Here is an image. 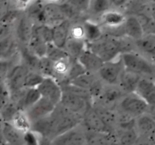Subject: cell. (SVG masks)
<instances>
[{"label": "cell", "mask_w": 155, "mask_h": 145, "mask_svg": "<svg viewBox=\"0 0 155 145\" xmlns=\"http://www.w3.org/2000/svg\"><path fill=\"white\" fill-rule=\"evenodd\" d=\"M87 48L99 56L104 62L118 58L123 53L122 41L120 39L104 36L92 42H87Z\"/></svg>", "instance_id": "obj_1"}, {"label": "cell", "mask_w": 155, "mask_h": 145, "mask_svg": "<svg viewBox=\"0 0 155 145\" xmlns=\"http://www.w3.org/2000/svg\"><path fill=\"white\" fill-rule=\"evenodd\" d=\"M126 69L139 74L142 77L154 79L155 64L136 51H128L121 54Z\"/></svg>", "instance_id": "obj_2"}, {"label": "cell", "mask_w": 155, "mask_h": 145, "mask_svg": "<svg viewBox=\"0 0 155 145\" xmlns=\"http://www.w3.org/2000/svg\"><path fill=\"white\" fill-rule=\"evenodd\" d=\"M53 114L54 116L53 138L80 125L83 119V116L69 111L60 104L56 106Z\"/></svg>", "instance_id": "obj_3"}, {"label": "cell", "mask_w": 155, "mask_h": 145, "mask_svg": "<svg viewBox=\"0 0 155 145\" xmlns=\"http://www.w3.org/2000/svg\"><path fill=\"white\" fill-rule=\"evenodd\" d=\"M148 103L136 92L126 94L118 104L117 110L129 113L135 117L141 116L148 112Z\"/></svg>", "instance_id": "obj_4"}, {"label": "cell", "mask_w": 155, "mask_h": 145, "mask_svg": "<svg viewBox=\"0 0 155 145\" xmlns=\"http://www.w3.org/2000/svg\"><path fill=\"white\" fill-rule=\"evenodd\" d=\"M124 69L125 66L120 56L115 60L104 62L97 74L104 84L117 85Z\"/></svg>", "instance_id": "obj_5"}, {"label": "cell", "mask_w": 155, "mask_h": 145, "mask_svg": "<svg viewBox=\"0 0 155 145\" xmlns=\"http://www.w3.org/2000/svg\"><path fill=\"white\" fill-rule=\"evenodd\" d=\"M29 69L21 62L12 68L4 81L11 92V98L24 89L25 78Z\"/></svg>", "instance_id": "obj_6"}, {"label": "cell", "mask_w": 155, "mask_h": 145, "mask_svg": "<svg viewBox=\"0 0 155 145\" xmlns=\"http://www.w3.org/2000/svg\"><path fill=\"white\" fill-rule=\"evenodd\" d=\"M48 145H86V128L81 122L72 129L53 138Z\"/></svg>", "instance_id": "obj_7"}, {"label": "cell", "mask_w": 155, "mask_h": 145, "mask_svg": "<svg viewBox=\"0 0 155 145\" xmlns=\"http://www.w3.org/2000/svg\"><path fill=\"white\" fill-rule=\"evenodd\" d=\"M92 103L83 97L68 91H63L60 104L69 111L83 116Z\"/></svg>", "instance_id": "obj_8"}, {"label": "cell", "mask_w": 155, "mask_h": 145, "mask_svg": "<svg viewBox=\"0 0 155 145\" xmlns=\"http://www.w3.org/2000/svg\"><path fill=\"white\" fill-rule=\"evenodd\" d=\"M35 23L23 11L16 20L14 27V34L20 45H27L33 32Z\"/></svg>", "instance_id": "obj_9"}, {"label": "cell", "mask_w": 155, "mask_h": 145, "mask_svg": "<svg viewBox=\"0 0 155 145\" xmlns=\"http://www.w3.org/2000/svg\"><path fill=\"white\" fill-rule=\"evenodd\" d=\"M66 20L68 19L60 3L46 2L36 24H46L54 27Z\"/></svg>", "instance_id": "obj_10"}, {"label": "cell", "mask_w": 155, "mask_h": 145, "mask_svg": "<svg viewBox=\"0 0 155 145\" xmlns=\"http://www.w3.org/2000/svg\"><path fill=\"white\" fill-rule=\"evenodd\" d=\"M37 89H39L42 97L49 100L56 106L61 103L63 89L61 85L55 78L45 77Z\"/></svg>", "instance_id": "obj_11"}, {"label": "cell", "mask_w": 155, "mask_h": 145, "mask_svg": "<svg viewBox=\"0 0 155 145\" xmlns=\"http://www.w3.org/2000/svg\"><path fill=\"white\" fill-rule=\"evenodd\" d=\"M82 125L86 130L91 131H98V132L114 133V130L109 126L98 113L95 111L92 106L86 110L83 114L82 119Z\"/></svg>", "instance_id": "obj_12"}, {"label": "cell", "mask_w": 155, "mask_h": 145, "mask_svg": "<svg viewBox=\"0 0 155 145\" xmlns=\"http://www.w3.org/2000/svg\"><path fill=\"white\" fill-rule=\"evenodd\" d=\"M125 95L118 85L105 84L99 98L93 102H98L109 108L117 110L118 104Z\"/></svg>", "instance_id": "obj_13"}, {"label": "cell", "mask_w": 155, "mask_h": 145, "mask_svg": "<svg viewBox=\"0 0 155 145\" xmlns=\"http://www.w3.org/2000/svg\"><path fill=\"white\" fill-rule=\"evenodd\" d=\"M55 107V104L49 100L42 97L34 105L24 112L28 116L30 122L33 123L39 119L50 116L54 112Z\"/></svg>", "instance_id": "obj_14"}, {"label": "cell", "mask_w": 155, "mask_h": 145, "mask_svg": "<svg viewBox=\"0 0 155 145\" xmlns=\"http://www.w3.org/2000/svg\"><path fill=\"white\" fill-rule=\"evenodd\" d=\"M41 98L42 95L37 88H28L23 89L19 94L13 97L12 99L18 103L20 110L22 111H27Z\"/></svg>", "instance_id": "obj_15"}, {"label": "cell", "mask_w": 155, "mask_h": 145, "mask_svg": "<svg viewBox=\"0 0 155 145\" xmlns=\"http://www.w3.org/2000/svg\"><path fill=\"white\" fill-rule=\"evenodd\" d=\"M136 51L155 64V35L145 33L141 39L135 41Z\"/></svg>", "instance_id": "obj_16"}, {"label": "cell", "mask_w": 155, "mask_h": 145, "mask_svg": "<svg viewBox=\"0 0 155 145\" xmlns=\"http://www.w3.org/2000/svg\"><path fill=\"white\" fill-rule=\"evenodd\" d=\"M25 134L12 122H2V139L10 145H25Z\"/></svg>", "instance_id": "obj_17"}, {"label": "cell", "mask_w": 155, "mask_h": 145, "mask_svg": "<svg viewBox=\"0 0 155 145\" xmlns=\"http://www.w3.org/2000/svg\"><path fill=\"white\" fill-rule=\"evenodd\" d=\"M78 61L83 65L87 72L97 73L104 63V60L95 52L86 48L79 57Z\"/></svg>", "instance_id": "obj_18"}, {"label": "cell", "mask_w": 155, "mask_h": 145, "mask_svg": "<svg viewBox=\"0 0 155 145\" xmlns=\"http://www.w3.org/2000/svg\"><path fill=\"white\" fill-rule=\"evenodd\" d=\"M124 27L125 36L134 41L141 39L145 35L143 27L136 15L127 14Z\"/></svg>", "instance_id": "obj_19"}, {"label": "cell", "mask_w": 155, "mask_h": 145, "mask_svg": "<svg viewBox=\"0 0 155 145\" xmlns=\"http://www.w3.org/2000/svg\"><path fill=\"white\" fill-rule=\"evenodd\" d=\"M136 93L143 98L149 106L155 105V79L142 77Z\"/></svg>", "instance_id": "obj_20"}, {"label": "cell", "mask_w": 155, "mask_h": 145, "mask_svg": "<svg viewBox=\"0 0 155 145\" xmlns=\"http://www.w3.org/2000/svg\"><path fill=\"white\" fill-rule=\"evenodd\" d=\"M142 76L126 69L122 72L117 85L125 94L136 92L137 86L142 79Z\"/></svg>", "instance_id": "obj_21"}, {"label": "cell", "mask_w": 155, "mask_h": 145, "mask_svg": "<svg viewBox=\"0 0 155 145\" xmlns=\"http://www.w3.org/2000/svg\"><path fill=\"white\" fill-rule=\"evenodd\" d=\"M127 14L118 9L112 8L103 14L98 22L101 27H117L124 25Z\"/></svg>", "instance_id": "obj_22"}, {"label": "cell", "mask_w": 155, "mask_h": 145, "mask_svg": "<svg viewBox=\"0 0 155 145\" xmlns=\"http://www.w3.org/2000/svg\"><path fill=\"white\" fill-rule=\"evenodd\" d=\"M19 43L15 34L9 35L0 40L1 59H10L19 53Z\"/></svg>", "instance_id": "obj_23"}, {"label": "cell", "mask_w": 155, "mask_h": 145, "mask_svg": "<svg viewBox=\"0 0 155 145\" xmlns=\"http://www.w3.org/2000/svg\"><path fill=\"white\" fill-rule=\"evenodd\" d=\"M86 145H117L114 133L86 130Z\"/></svg>", "instance_id": "obj_24"}, {"label": "cell", "mask_w": 155, "mask_h": 145, "mask_svg": "<svg viewBox=\"0 0 155 145\" xmlns=\"http://www.w3.org/2000/svg\"><path fill=\"white\" fill-rule=\"evenodd\" d=\"M71 25H72V21L66 20L54 27V36H53L52 42L54 45L59 48H64L67 41L70 37Z\"/></svg>", "instance_id": "obj_25"}, {"label": "cell", "mask_w": 155, "mask_h": 145, "mask_svg": "<svg viewBox=\"0 0 155 145\" xmlns=\"http://www.w3.org/2000/svg\"><path fill=\"white\" fill-rule=\"evenodd\" d=\"M85 31L86 42H92L101 39L104 36L102 27L98 22L92 18H86L82 21Z\"/></svg>", "instance_id": "obj_26"}, {"label": "cell", "mask_w": 155, "mask_h": 145, "mask_svg": "<svg viewBox=\"0 0 155 145\" xmlns=\"http://www.w3.org/2000/svg\"><path fill=\"white\" fill-rule=\"evenodd\" d=\"M92 106L95 111L98 113V116L109 126L115 130L117 125V110L109 108L98 102H92Z\"/></svg>", "instance_id": "obj_27"}, {"label": "cell", "mask_w": 155, "mask_h": 145, "mask_svg": "<svg viewBox=\"0 0 155 145\" xmlns=\"http://www.w3.org/2000/svg\"><path fill=\"white\" fill-rule=\"evenodd\" d=\"M27 45L36 56L40 58L46 56L48 43H46L39 34L36 29V26H34L33 34Z\"/></svg>", "instance_id": "obj_28"}, {"label": "cell", "mask_w": 155, "mask_h": 145, "mask_svg": "<svg viewBox=\"0 0 155 145\" xmlns=\"http://www.w3.org/2000/svg\"><path fill=\"white\" fill-rule=\"evenodd\" d=\"M117 145H134L139 134L136 128L114 130Z\"/></svg>", "instance_id": "obj_29"}, {"label": "cell", "mask_w": 155, "mask_h": 145, "mask_svg": "<svg viewBox=\"0 0 155 145\" xmlns=\"http://www.w3.org/2000/svg\"><path fill=\"white\" fill-rule=\"evenodd\" d=\"M136 128L139 135L149 137L155 128V120L148 113H144L136 117Z\"/></svg>", "instance_id": "obj_30"}, {"label": "cell", "mask_w": 155, "mask_h": 145, "mask_svg": "<svg viewBox=\"0 0 155 145\" xmlns=\"http://www.w3.org/2000/svg\"><path fill=\"white\" fill-rule=\"evenodd\" d=\"M87 48V42L84 39H74L70 36L65 45L64 50L71 59L78 60L79 57Z\"/></svg>", "instance_id": "obj_31"}, {"label": "cell", "mask_w": 155, "mask_h": 145, "mask_svg": "<svg viewBox=\"0 0 155 145\" xmlns=\"http://www.w3.org/2000/svg\"><path fill=\"white\" fill-rule=\"evenodd\" d=\"M99 80L100 78L97 73L86 72L73 79L72 81L70 82V83L89 91Z\"/></svg>", "instance_id": "obj_32"}, {"label": "cell", "mask_w": 155, "mask_h": 145, "mask_svg": "<svg viewBox=\"0 0 155 145\" xmlns=\"http://www.w3.org/2000/svg\"><path fill=\"white\" fill-rule=\"evenodd\" d=\"M112 8L110 0H91L89 14L99 19L103 14Z\"/></svg>", "instance_id": "obj_33"}, {"label": "cell", "mask_w": 155, "mask_h": 145, "mask_svg": "<svg viewBox=\"0 0 155 145\" xmlns=\"http://www.w3.org/2000/svg\"><path fill=\"white\" fill-rule=\"evenodd\" d=\"M19 106L16 101L11 99L7 104L1 107L2 122H12L14 117L20 111Z\"/></svg>", "instance_id": "obj_34"}, {"label": "cell", "mask_w": 155, "mask_h": 145, "mask_svg": "<svg viewBox=\"0 0 155 145\" xmlns=\"http://www.w3.org/2000/svg\"><path fill=\"white\" fill-rule=\"evenodd\" d=\"M12 123L20 131L24 133H27L31 129V122L29 119L26 113L22 110H20L16 116L14 117Z\"/></svg>", "instance_id": "obj_35"}, {"label": "cell", "mask_w": 155, "mask_h": 145, "mask_svg": "<svg viewBox=\"0 0 155 145\" xmlns=\"http://www.w3.org/2000/svg\"><path fill=\"white\" fill-rule=\"evenodd\" d=\"M37 71L45 77H54V61L46 56L41 57L39 59Z\"/></svg>", "instance_id": "obj_36"}, {"label": "cell", "mask_w": 155, "mask_h": 145, "mask_svg": "<svg viewBox=\"0 0 155 145\" xmlns=\"http://www.w3.org/2000/svg\"><path fill=\"white\" fill-rule=\"evenodd\" d=\"M45 76L42 75L38 71L28 70L25 78L24 88H38V86L43 81Z\"/></svg>", "instance_id": "obj_37"}, {"label": "cell", "mask_w": 155, "mask_h": 145, "mask_svg": "<svg viewBox=\"0 0 155 145\" xmlns=\"http://www.w3.org/2000/svg\"><path fill=\"white\" fill-rule=\"evenodd\" d=\"M46 57H48L53 61H56L64 57H68V54L64 48H59L51 42V43L48 44Z\"/></svg>", "instance_id": "obj_38"}, {"label": "cell", "mask_w": 155, "mask_h": 145, "mask_svg": "<svg viewBox=\"0 0 155 145\" xmlns=\"http://www.w3.org/2000/svg\"><path fill=\"white\" fill-rule=\"evenodd\" d=\"M86 72H87V71L85 69L83 65L78 61V60H74V59H72L71 67H70L69 72H68V77H67V82H70L73 79H74L77 77H78L79 76L82 75V74Z\"/></svg>", "instance_id": "obj_39"}, {"label": "cell", "mask_w": 155, "mask_h": 145, "mask_svg": "<svg viewBox=\"0 0 155 145\" xmlns=\"http://www.w3.org/2000/svg\"><path fill=\"white\" fill-rule=\"evenodd\" d=\"M36 29L46 43H51L54 36V27L46 24H36Z\"/></svg>", "instance_id": "obj_40"}, {"label": "cell", "mask_w": 155, "mask_h": 145, "mask_svg": "<svg viewBox=\"0 0 155 145\" xmlns=\"http://www.w3.org/2000/svg\"><path fill=\"white\" fill-rule=\"evenodd\" d=\"M64 1L70 3L81 15L89 14L91 0H64Z\"/></svg>", "instance_id": "obj_41"}, {"label": "cell", "mask_w": 155, "mask_h": 145, "mask_svg": "<svg viewBox=\"0 0 155 145\" xmlns=\"http://www.w3.org/2000/svg\"><path fill=\"white\" fill-rule=\"evenodd\" d=\"M70 36L77 39H85V31L83 23L81 22H72L71 30H70Z\"/></svg>", "instance_id": "obj_42"}, {"label": "cell", "mask_w": 155, "mask_h": 145, "mask_svg": "<svg viewBox=\"0 0 155 145\" xmlns=\"http://www.w3.org/2000/svg\"><path fill=\"white\" fill-rule=\"evenodd\" d=\"M15 8L20 11H24L33 0H11Z\"/></svg>", "instance_id": "obj_43"}, {"label": "cell", "mask_w": 155, "mask_h": 145, "mask_svg": "<svg viewBox=\"0 0 155 145\" xmlns=\"http://www.w3.org/2000/svg\"><path fill=\"white\" fill-rule=\"evenodd\" d=\"M134 145H154L148 136L139 135Z\"/></svg>", "instance_id": "obj_44"}, {"label": "cell", "mask_w": 155, "mask_h": 145, "mask_svg": "<svg viewBox=\"0 0 155 145\" xmlns=\"http://www.w3.org/2000/svg\"><path fill=\"white\" fill-rule=\"evenodd\" d=\"M150 16L155 21V2H150Z\"/></svg>", "instance_id": "obj_45"}, {"label": "cell", "mask_w": 155, "mask_h": 145, "mask_svg": "<svg viewBox=\"0 0 155 145\" xmlns=\"http://www.w3.org/2000/svg\"><path fill=\"white\" fill-rule=\"evenodd\" d=\"M148 113L151 115V117L155 120V105L154 106H150L149 110H148Z\"/></svg>", "instance_id": "obj_46"}, {"label": "cell", "mask_w": 155, "mask_h": 145, "mask_svg": "<svg viewBox=\"0 0 155 145\" xmlns=\"http://www.w3.org/2000/svg\"><path fill=\"white\" fill-rule=\"evenodd\" d=\"M149 137L151 140V141H152V143H154V145H155V128L154 131H152V133L151 134V135L149 136Z\"/></svg>", "instance_id": "obj_47"}, {"label": "cell", "mask_w": 155, "mask_h": 145, "mask_svg": "<svg viewBox=\"0 0 155 145\" xmlns=\"http://www.w3.org/2000/svg\"><path fill=\"white\" fill-rule=\"evenodd\" d=\"M46 2H53V3H58L60 2L61 0H45Z\"/></svg>", "instance_id": "obj_48"}, {"label": "cell", "mask_w": 155, "mask_h": 145, "mask_svg": "<svg viewBox=\"0 0 155 145\" xmlns=\"http://www.w3.org/2000/svg\"><path fill=\"white\" fill-rule=\"evenodd\" d=\"M1 145H10V144H8V143H6V142H5V140H2V139Z\"/></svg>", "instance_id": "obj_49"}, {"label": "cell", "mask_w": 155, "mask_h": 145, "mask_svg": "<svg viewBox=\"0 0 155 145\" xmlns=\"http://www.w3.org/2000/svg\"><path fill=\"white\" fill-rule=\"evenodd\" d=\"M148 1L150 2H155V0H148Z\"/></svg>", "instance_id": "obj_50"}]
</instances>
